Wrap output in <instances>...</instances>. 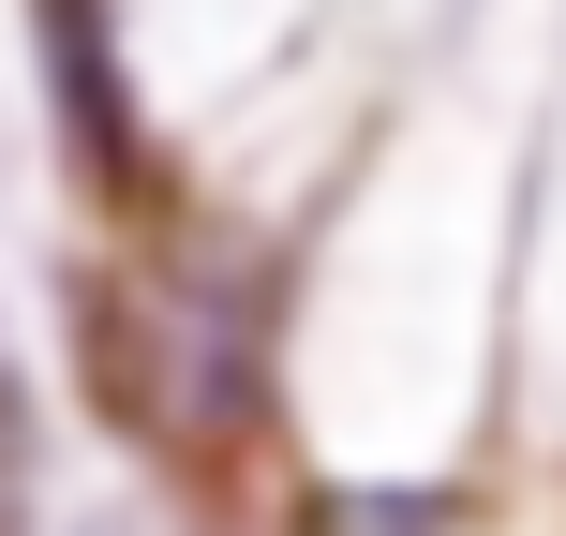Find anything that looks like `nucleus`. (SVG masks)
Here are the masks:
<instances>
[{
    "label": "nucleus",
    "mask_w": 566,
    "mask_h": 536,
    "mask_svg": "<svg viewBox=\"0 0 566 536\" xmlns=\"http://www.w3.org/2000/svg\"><path fill=\"white\" fill-rule=\"evenodd\" d=\"M313 536H462V507H432V492H418V507H402V492H343Z\"/></svg>",
    "instance_id": "nucleus-3"
},
{
    "label": "nucleus",
    "mask_w": 566,
    "mask_h": 536,
    "mask_svg": "<svg viewBox=\"0 0 566 536\" xmlns=\"http://www.w3.org/2000/svg\"><path fill=\"white\" fill-rule=\"evenodd\" d=\"M30 60H45V119L75 149L90 195H149V119L135 60H119V0H30Z\"/></svg>",
    "instance_id": "nucleus-2"
},
{
    "label": "nucleus",
    "mask_w": 566,
    "mask_h": 536,
    "mask_svg": "<svg viewBox=\"0 0 566 536\" xmlns=\"http://www.w3.org/2000/svg\"><path fill=\"white\" fill-rule=\"evenodd\" d=\"M15 492H30V432H15V402H0V536H15Z\"/></svg>",
    "instance_id": "nucleus-4"
},
{
    "label": "nucleus",
    "mask_w": 566,
    "mask_h": 536,
    "mask_svg": "<svg viewBox=\"0 0 566 536\" xmlns=\"http://www.w3.org/2000/svg\"><path fill=\"white\" fill-rule=\"evenodd\" d=\"M269 313H283L269 254L195 239V224H149L135 269H90L75 343H90V388H105L135 432L224 448V432L269 418Z\"/></svg>",
    "instance_id": "nucleus-1"
}]
</instances>
